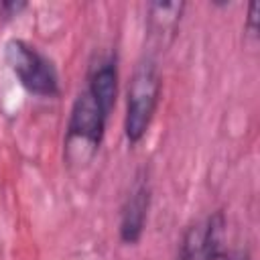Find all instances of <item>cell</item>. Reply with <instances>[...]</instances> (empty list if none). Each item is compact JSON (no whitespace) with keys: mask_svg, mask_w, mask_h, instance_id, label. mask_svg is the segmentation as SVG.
<instances>
[{"mask_svg":"<svg viewBox=\"0 0 260 260\" xmlns=\"http://www.w3.org/2000/svg\"><path fill=\"white\" fill-rule=\"evenodd\" d=\"M160 98V75L156 61L146 55L134 67V73L128 83L126 95V116H124V134L130 144H136L144 138L154 118Z\"/></svg>","mask_w":260,"mask_h":260,"instance_id":"obj_1","label":"cell"},{"mask_svg":"<svg viewBox=\"0 0 260 260\" xmlns=\"http://www.w3.org/2000/svg\"><path fill=\"white\" fill-rule=\"evenodd\" d=\"M108 112L98 104V100L89 93L85 87L73 102L69 122H67V138H65V150L67 158L73 156V162L85 160V150L87 156H91L104 138L106 122H108Z\"/></svg>","mask_w":260,"mask_h":260,"instance_id":"obj_2","label":"cell"},{"mask_svg":"<svg viewBox=\"0 0 260 260\" xmlns=\"http://www.w3.org/2000/svg\"><path fill=\"white\" fill-rule=\"evenodd\" d=\"M4 59L26 91L41 98H55L59 93V79L53 63L28 43L10 39L4 47Z\"/></svg>","mask_w":260,"mask_h":260,"instance_id":"obj_3","label":"cell"},{"mask_svg":"<svg viewBox=\"0 0 260 260\" xmlns=\"http://www.w3.org/2000/svg\"><path fill=\"white\" fill-rule=\"evenodd\" d=\"M225 219L221 211L195 221L181 238L177 260H217L221 254Z\"/></svg>","mask_w":260,"mask_h":260,"instance_id":"obj_4","label":"cell"},{"mask_svg":"<svg viewBox=\"0 0 260 260\" xmlns=\"http://www.w3.org/2000/svg\"><path fill=\"white\" fill-rule=\"evenodd\" d=\"M150 203V185L146 175H138L126 195L120 213V240L124 244H136L144 232Z\"/></svg>","mask_w":260,"mask_h":260,"instance_id":"obj_5","label":"cell"},{"mask_svg":"<svg viewBox=\"0 0 260 260\" xmlns=\"http://www.w3.org/2000/svg\"><path fill=\"white\" fill-rule=\"evenodd\" d=\"M183 2H150L146 16V37L154 51H165L177 37Z\"/></svg>","mask_w":260,"mask_h":260,"instance_id":"obj_6","label":"cell"},{"mask_svg":"<svg viewBox=\"0 0 260 260\" xmlns=\"http://www.w3.org/2000/svg\"><path fill=\"white\" fill-rule=\"evenodd\" d=\"M87 89L98 100V104L110 114L114 104H116V95H118V65H116V57L100 59V63L91 67L89 77H87Z\"/></svg>","mask_w":260,"mask_h":260,"instance_id":"obj_7","label":"cell"},{"mask_svg":"<svg viewBox=\"0 0 260 260\" xmlns=\"http://www.w3.org/2000/svg\"><path fill=\"white\" fill-rule=\"evenodd\" d=\"M246 30H248L252 37L258 35V2H250L248 18H246Z\"/></svg>","mask_w":260,"mask_h":260,"instance_id":"obj_8","label":"cell"},{"mask_svg":"<svg viewBox=\"0 0 260 260\" xmlns=\"http://www.w3.org/2000/svg\"><path fill=\"white\" fill-rule=\"evenodd\" d=\"M225 260H250V252L248 250H234L232 254H228Z\"/></svg>","mask_w":260,"mask_h":260,"instance_id":"obj_9","label":"cell"}]
</instances>
